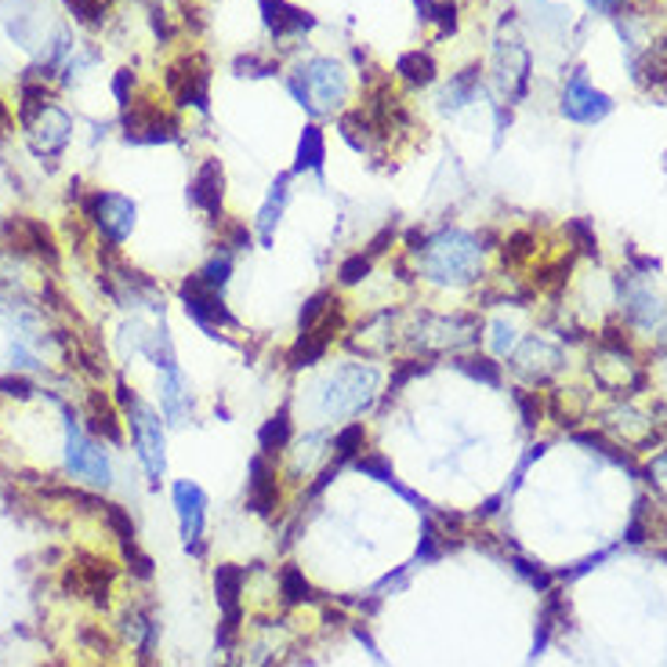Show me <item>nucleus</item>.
<instances>
[{
    "mask_svg": "<svg viewBox=\"0 0 667 667\" xmlns=\"http://www.w3.org/2000/svg\"><path fill=\"white\" fill-rule=\"evenodd\" d=\"M486 254L479 233L461 229V225H439V229H421L417 240L403 243L400 262L406 279L432 290H472L490 279L486 273Z\"/></svg>",
    "mask_w": 667,
    "mask_h": 667,
    "instance_id": "nucleus-1",
    "label": "nucleus"
},
{
    "mask_svg": "<svg viewBox=\"0 0 667 667\" xmlns=\"http://www.w3.org/2000/svg\"><path fill=\"white\" fill-rule=\"evenodd\" d=\"M384 395V370L374 359H345V364L331 367L315 381L312 389V414L315 425H345L364 421V417L381 406Z\"/></svg>",
    "mask_w": 667,
    "mask_h": 667,
    "instance_id": "nucleus-2",
    "label": "nucleus"
},
{
    "mask_svg": "<svg viewBox=\"0 0 667 667\" xmlns=\"http://www.w3.org/2000/svg\"><path fill=\"white\" fill-rule=\"evenodd\" d=\"M284 81L312 120H337L348 106H356V73L334 55H301Z\"/></svg>",
    "mask_w": 667,
    "mask_h": 667,
    "instance_id": "nucleus-3",
    "label": "nucleus"
},
{
    "mask_svg": "<svg viewBox=\"0 0 667 667\" xmlns=\"http://www.w3.org/2000/svg\"><path fill=\"white\" fill-rule=\"evenodd\" d=\"M112 400L120 403L123 421L131 428V443H134V454L142 461L145 476H150L153 486H160L164 472H167V439H164L160 410L145 403L128 381H117V395H112Z\"/></svg>",
    "mask_w": 667,
    "mask_h": 667,
    "instance_id": "nucleus-4",
    "label": "nucleus"
},
{
    "mask_svg": "<svg viewBox=\"0 0 667 667\" xmlns=\"http://www.w3.org/2000/svg\"><path fill=\"white\" fill-rule=\"evenodd\" d=\"M120 128L128 134V142L139 145H160V142H178L182 139V117L167 98L156 95H134L120 112Z\"/></svg>",
    "mask_w": 667,
    "mask_h": 667,
    "instance_id": "nucleus-5",
    "label": "nucleus"
},
{
    "mask_svg": "<svg viewBox=\"0 0 667 667\" xmlns=\"http://www.w3.org/2000/svg\"><path fill=\"white\" fill-rule=\"evenodd\" d=\"M164 98L175 109L207 112L211 106V62L200 51H186L164 70Z\"/></svg>",
    "mask_w": 667,
    "mask_h": 667,
    "instance_id": "nucleus-6",
    "label": "nucleus"
},
{
    "mask_svg": "<svg viewBox=\"0 0 667 667\" xmlns=\"http://www.w3.org/2000/svg\"><path fill=\"white\" fill-rule=\"evenodd\" d=\"M178 298H182L186 315L200 326V331H207L214 337L240 331V320H236L233 309H229V301H225V290L207 287L196 273H189L182 279V287H178Z\"/></svg>",
    "mask_w": 667,
    "mask_h": 667,
    "instance_id": "nucleus-7",
    "label": "nucleus"
},
{
    "mask_svg": "<svg viewBox=\"0 0 667 667\" xmlns=\"http://www.w3.org/2000/svg\"><path fill=\"white\" fill-rule=\"evenodd\" d=\"M81 214L95 225L98 240H106V247H120L128 243V236L134 233V203L123 196V192H87L81 200Z\"/></svg>",
    "mask_w": 667,
    "mask_h": 667,
    "instance_id": "nucleus-8",
    "label": "nucleus"
},
{
    "mask_svg": "<svg viewBox=\"0 0 667 667\" xmlns=\"http://www.w3.org/2000/svg\"><path fill=\"white\" fill-rule=\"evenodd\" d=\"M562 364H567V353H562V348L545 334L523 337V342L515 345V353L508 356L512 374L526 384H537V389H545L548 381H556L562 374Z\"/></svg>",
    "mask_w": 667,
    "mask_h": 667,
    "instance_id": "nucleus-9",
    "label": "nucleus"
},
{
    "mask_svg": "<svg viewBox=\"0 0 667 667\" xmlns=\"http://www.w3.org/2000/svg\"><path fill=\"white\" fill-rule=\"evenodd\" d=\"M258 15H262V26L273 40V51L284 59L290 48L309 40V33L315 29V15L305 11L290 0H258Z\"/></svg>",
    "mask_w": 667,
    "mask_h": 667,
    "instance_id": "nucleus-10",
    "label": "nucleus"
},
{
    "mask_svg": "<svg viewBox=\"0 0 667 667\" xmlns=\"http://www.w3.org/2000/svg\"><path fill=\"white\" fill-rule=\"evenodd\" d=\"M112 581H117V567L102 556H76L62 573V587L73 598H87L92 606L106 609L112 595Z\"/></svg>",
    "mask_w": 667,
    "mask_h": 667,
    "instance_id": "nucleus-11",
    "label": "nucleus"
},
{
    "mask_svg": "<svg viewBox=\"0 0 667 667\" xmlns=\"http://www.w3.org/2000/svg\"><path fill=\"white\" fill-rule=\"evenodd\" d=\"M189 207L200 214L203 222L222 225L225 214V167L214 156H203L196 164V171L189 178Z\"/></svg>",
    "mask_w": 667,
    "mask_h": 667,
    "instance_id": "nucleus-12",
    "label": "nucleus"
},
{
    "mask_svg": "<svg viewBox=\"0 0 667 667\" xmlns=\"http://www.w3.org/2000/svg\"><path fill=\"white\" fill-rule=\"evenodd\" d=\"M4 236L8 251H15L19 258H37V262L59 265V243H55V233L44 225L40 218H29V214H11L4 222Z\"/></svg>",
    "mask_w": 667,
    "mask_h": 667,
    "instance_id": "nucleus-13",
    "label": "nucleus"
},
{
    "mask_svg": "<svg viewBox=\"0 0 667 667\" xmlns=\"http://www.w3.org/2000/svg\"><path fill=\"white\" fill-rule=\"evenodd\" d=\"M65 468H70V476H76L87 486H102V490L112 483L106 450H102L95 436H87L84 428H76V425H70V439H65Z\"/></svg>",
    "mask_w": 667,
    "mask_h": 667,
    "instance_id": "nucleus-14",
    "label": "nucleus"
},
{
    "mask_svg": "<svg viewBox=\"0 0 667 667\" xmlns=\"http://www.w3.org/2000/svg\"><path fill=\"white\" fill-rule=\"evenodd\" d=\"M279 497H284V468H279V457L258 450L251 457V468H247V508L262 519H273L279 508Z\"/></svg>",
    "mask_w": 667,
    "mask_h": 667,
    "instance_id": "nucleus-15",
    "label": "nucleus"
},
{
    "mask_svg": "<svg viewBox=\"0 0 667 667\" xmlns=\"http://www.w3.org/2000/svg\"><path fill=\"white\" fill-rule=\"evenodd\" d=\"M562 117L573 120V123H584V128H592V123L606 120L609 112H614V102H609L606 92H598V87L587 81L584 70H573L567 76V84H562Z\"/></svg>",
    "mask_w": 667,
    "mask_h": 667,
    "instance_id": "nucleus-16",
    "label": "nucleus"
},
{
    "mask_svg": "<svg viewBox=\"0 0 667 667\" xmlns=\"http://www.w3.org/2000/svg\"><path fill=\"white\" fill-rule=\"evenodd\" d=\"M178 529H182V545L192 556H203V534H207V493L192 479H178L171 486Z\"/></svg>",
    "mask_w": 667,
    "mask_h": 667,
    "instance_id": "nucleus-17",
    "label": "nucleus"
},
{
    "mask_svg": "<svg viewBox=\"0 0 667 667\" xmlns=\"http://www.w3.org/2000/svg\"><path fill=\"white\" fill-rule=\"evenodd\" d=\"M84 432L95 436L98 443H109V446H120L128 439V421H123V410L120 403L112 400L109 392L92 389L84 400Z\"/></svg>",
    "mask_w": 667,
    "mask_h": 667,
    "instance_id": "nucleus-18",
    "label": "nucleus"
},
{
    "mask_svg": "<svg viewBox=\"0 0 667 667\" xmlns=\"http://www.w3.org/2000/svg\"><path fill=\"white\" fill-rule=\"evenodd\" d=\"M603 428L609 436H614L617 446L624 450H646L650 439H653V417L642 414L635 403H617L614 410L603 414Z\"/></svg>",
    "mask_w": 667,
    "mask_h": 667,
    "instance_id": "nucleus-19",
    "label": "nucleus"
},
{
    "mask_svg": "<svg viewBox=\"0 0 667 667\" xmlns=\"http://www.w3.org/2000/svg\"><path fill=\"white\" fill-rule=\"evenodd\" d=\"M243 584H247V573L240 567H218V573H214V595H218V609H222V635H218L222 646H229L236 639V631H240Z\"/></svg>",
    "mask_w": 667,
    "mask_h": 667,
    "instance_id": "nucleus-20",
    "label": "nucleus"
},
{
    "mask_svg": "<svg viewBox=\"0 0 667 667\" xmlns=\"http://www.w3.org/2000/svg\"><path fill=\"white\" fill-rule=\"evenodd\" d=\"M392 81L403 92H428L432 84H439V59L432 48H410L403 51L392 65Z\"/></svg>",
    "mask_w": 667,
    "mask_h": 667,
    "instance_id": "nucleus-21",
    "label": "nucleus"
},
{
    "mask_svg": "<svg viewBox=\"0 0 667 667\" xmlns=\"http://www.w3.org/2000/svg\"><path fill=\"white\" fill-rule=\"evenodd\" d=\"M22 131L29 134V145H33V153L37 156H55V153H62L65 150V139H70V117L55 106L44 109L40 117H33L29 123H22Z\"/></svg>",
    "mask_w": 667,
    "mask_h": 667,
    "instance_id": "nucleus-22",
    "label": "nucleus"
},
{
    "mask_svg": "<svg viewBox=\"0 0 667 667\" xmlns=\"http://www.w3.org/2000/svg\"><path fill=\"white\" fill-rule=\"evenodd\" d=\"M192 414H196V400H192V389L182 374V367L164 370L160 374V417L167 425L182 428L192 421Z\"/></svg>",
    "mask_w": 667,
    "mask_h": 667,
    "instance_id": "nucleus-23",
    "label": "nucleus"
},
{
    "mask_svg": "<svg viewBox=\"0 0 667 667\" xmlns=\"http://www.w3.org/2000/svg\"><path fill=\"white\" fill-rule=\"evenodd\" d=\"M290 182H294V175H279V182L269 186L262 207H258V214H254L251 233H254V240H262L265 247L273 243L279 222H284V214H287V203H290V192H294Z\"/></svg>",
    "mask_w": 667,
    "mask_h": 667,
    "instance_id": "nucleus-24",
    "label": "nucleus"
},
{
    "mask_svg": "<svg viewBox=\"0 0 667 667\" xmlns=\"http://www.w3.org/2000/svg\"><path fill=\"white\" fill-rule=\"evenodd\" d=\"M298 428L301 425H298V417H294V406L284 403L276 414H269V421H262V428H258V450L279 457L290 446V439L298 436Z\"/></svg>",
    "mask_w": 667,
    "mask_h": 667,
    "instance_id": "nucleus-25",
    "label": "nucleus"
},
{
    "mask_svg": "<svg viewBox=\"0 0 667 667\" xmlns=\"http://www.w3.org/2000/svg\"><path fill=\"white\" fill-rule=\"evenodd\" d=\"M479 87H483V62H472V65H465V70L450 73V81L443 84V92H439V106H443L446 112L465 109L476 102Z\"/></svg>",
    "mask_w": 667,
    "mask_h": 667,
    "instance_id": "nucleus-26",
    "label": "nucleus"
},
{
    "mask_svg": "<svg viewBox=\"0 0 667 667\" xmlns=\"http://www.w3.org/2000/svg\"><path fill=\"white\" fill-rule=\"evenodd\" d=\"M326 164V134L320 123H309L298 139V160H294V175H320Z\"/></svg>",
    "mask_w": 667,
    "mask_h": 667,
    "instance_id": "nucleus-27",
    "label": "nucleus"
},
{
    "mask_svg": "<svg viewBox=\"0 0 667 667\" xmlns=\"http://www.w3.org/2000/svg\"><path fill=\"white\" fill-rule=\"evenodd\" d=\"M523 342L519 337V326L515 320H508V315H493L490 323H483V345H486V356H493V359H508L515 353V345Z\"/></svg>",
    "mask_w": 667,
    "mask_h": 667,
    "instance_id": "nucleus-28",
    "label": "nucleus"
},
{
    "mask_svg": "<svg viewBox=\"0 0 667 667\" xmlns=\"http://www.w3.org/2000/svg\"><path fill=\"white\" fill-rule=\"evenodd\" d=\"M454 364L465 370L468 378L486 381V384H497L501 381V359L486 356V353H465V356H454Z\"/></svg>",
    "mask_w": 667,
    "mask_h": 667,
    "instance_id": "nucleus-29",
    "label": "nucleus"
},
{
    "mask_svg": "<svg viewBox=\"0 0 667 667\" xmlns=\"http://www.w3.org/2000/svg\"><path fill=\"white\" fill-rule=\"evenodd\" d=\"M279 595H284L287 606H298V603H309L312 587H309V581H305L301 570L284 567V570H279Z\"/></svg>",
    "mask_w": 667,
    "mask_h": 667,
    "instance_id": "nucleus-30",
    "label": "nucleus"
},
{
    "mask_svg": "<svg viewBox=\"0 0 667 667\" xmlns=\"http://www.w3.org/2000/svg\"><path fill=\"white\" fill-rule=\"evenodd\" d=\"M65 8L73 11V19L81 22V26H102L106 22V4L102 0H62Z\"/></svg>",
    "mask_w": 667,
    "mask_h": 667,
    "instance_id": "nucleus-31",
    "label": "nucleus"
},
{
    "mask_svg": "<svg viewBox=\"0 0 667 667\" xmlns=\"http://www.w3.org/2000/svg\"><path fill=\"white\" fill-rule=\"evenodd\" d=\"M631 0H587V8L595 11V15H603V19H620L628 11Z\"/></svg>",
    "mask_w": 667,
    "mask_h": 667,
    "instance_id": "nucleus-32",
    "label": "nucleus"
},
{
    "mask_svg": "<svg viewBox=\"0 0 667 667\" xmlns=\"http://www.w3.org/2000/svg\"><path fill=\"white\" fill-rule=\"evenodd\" d=\"M0 392H4V395H19V400H29L33 384L26 378H0Z\"/></svg>",
    "mask_w": 667,
    "mask_h": 667,
    "instance_id": "nucleus-33",
    "label": "nucleus"
},
{
    "mask_svg": "<svg viewBox=\"0 0 667 667\" xmlns=\"http://www.w3.org/2000/svg\"><path fill=\"white\" fill-rule=\"evenodd\" d=\"M15 128V120H11V112H8V106L4 102H0V139H4V134Z\"/></svg>",
    "mask_w": 667,
    "mask_h": 667,
    "instance_id": "nucleus-34",
    "label": "nucleus"
}]
</instances>
